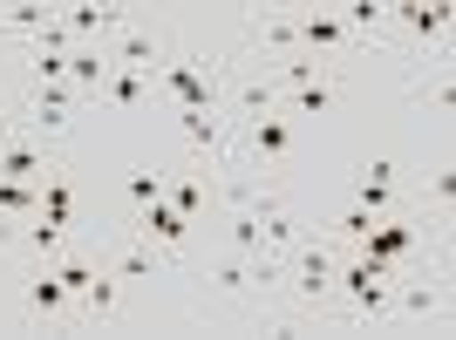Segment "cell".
<instances>
[{"label": "cell", "instance_id": "32", "mask_svg": "<svg viewBox=\"0 0 456 340\" xmlns=\"http://www.w3.org/2000/svg\"><path fill=\"white\" fill-rule=\"evenodd\" d=\"M402 306H409L416 320H429V313H436V286H409V293H402Z\"/></svg>", "mask_w": 456, "mask_h": 340}, {"label": "cell", "instance_id": "20", "mask_svg": "<svg viewBox=\"0 0 456 340\" xmlns=\"http://www.w3.org/2000/svg\"><path fill=\"white\" fill-rule=\"evenodd\" d=\"M402 20H409V35H443V28H450V7H443V0H429V7H402Z\"/></svg>", "mask_w": 456, "mask_h": 340}, {"label": "cell", "instance_id": "10", "mask_svg": "<svg viewBox=\"0 0 456 340\" xmlns=\"http://www.w3.org/2000/svg\"><path fill=\"white\" fill-rule=\"evenodd\" d=\"M69 116H76V89H69V82H41L35 123H41V130H69Z\"/></svg>", "mask_w": 456, "mask_h": 340}, {"label": "cell", "instance_id": "34", "mask_svg": "<svg viewBox=\"0 0 456 340\" xmlns=\"http://www.w3.org/2000/svg\"><path fill=\"white\" fill-rule=\"evenodd\" d=\"M429 190H436V205H456V170H436V177H429Z\"/></svg>", "mask_w": 456, "mask_h": 340}, {"label": "cell", "instance_id": "15", "mask_svg": "<svg viewBox=\"0 0 456 340\" xmlns=\"http://www.w3.org/2000/svg\"><path fill=\"white\" fill-rule=\"evenodd\" d=\"M69 300H76V293L55 279V265H48V272L28 286V306H35V313H48V320H55V313H69Z\"/></svg>", "mask_w": 456, "mask_h": 340}, {"label": "cell", "instance_id": "26", "mask_svg": "<svg viewBox=\"0 0 456 340\" xmlns=\"http://www.w3.org/2000/svg\"><path fill=\"white\" fill-rule=\"evenodd\" d=\"M232 246H239V259L266 252V246H259V218H252V211H239V218H232Z\"/></svg>", "mask_w": 456, "mask_h": 340}, {"label": "cell", "instance_id": "13", "mask_svg": "<svg viewBox=\"0 0 456 340\" xmlns=\"http://www.w3.org/2000/svg\"><path fill=\"white\" fill-rule=\"evenodd\" d=\"M388 184H395V157H375V164H368V177H362V190H354V205L362 211H388Z\"/></svg>", "mask_w": 456, "mask_h": 340}, {"label": "cell", "instance_id": "7", "mask_svg": "<svg viewBox=\"0 0 456 340\" xmlns=\"http://www.w3.org/2000/svg\"><path fill=\"white\" fill-rule=\"evenodd\" d=\"M252 150L266 157V164H286V157H293V123H286L280 109H273V116H252Z\"/></svg>", "mask_w": 456, "mask_h": 340}, {"label": "cell", "instance_id": "33", "mask_svg": "<svg viewBox=\"0 0 456 340\" xmlns=\"http://www.w3.org/2000/svg\"><path fill=\"white\" fill-rule=\"evenodd\" d=\"M368 225H375V211H362V205H354V211L341 218V239H354V246H362V231H368Z\"/></svg>", "mask_w": 456, "mask_h": 340}, {"label": "cell", "instance_id": "4", "mask_svg": "<svg viewBox=\"0 0 456 340\" xmlns=\"http://www.w3.org/2000/svg\"><path fill=\"white\" fill-rule=\"evenodd\" d=\"M55 20L69 28V41H95V35L130 28V7H95V0H82V7H55Z\"/></svg>", "mask_w": 456, "mask_h": 340}, {"label": "cell", "instance_id": "9", "mask_svg": "<svg viewBox=\"0 0 456 340\" xmlns=\"http://www.w3.org/2000/svg\"><path fill=\"white\" fill-rule=\"evenodd\" d=\"M110 48H69V89L76 95H89V89H102L110 82Z\"/></svg>", "mask_w": 456, "mask_h": 340}, {"label": "cell", "instance_id": "6", "mask_svg": "<svg viewBox=\"0 0 456 340\" xmlns=\"http://www.w3.org/2000/svg\"><path fill=\"white\" fill-rule=\"evenodd\" d=\"M143 231H151V246H164V252H184V239H191V218L171 205V198H151V205H143Z\"/></svg>", "mask_w": 456, "mask_h": 340}, {"label": "cell", "instance_id": "25", "mask_svg": "<svg viewBox=\"0 0 456 340\" xmlns=\"http://www.w3.org/2000/svg\"><path fill=\"white\" fill-rule=\"evenodd\" d=\"M116 279H157V252L151 246H130L116 259Z\"/></svg>", "mask_w": 456, "mask_h": 340}, {"label": "cell", "instance_id": "30", "mask_svg": "<svg viewBox=\"0 0 456 340\" xmlns=\"http://www.w3.org/2000/svg\"><path fill=\"white\" fill-rule=\"evenodd\" d=\"M82 300H89L95 313L110 320V313H116V279H110V272H102V279H89V293H82Z\"/></svg>", "mask_w": 456, "mask_h": 340}, {"label": "cell", "instance_id": "18", "mask_svg": "<svg viewBox=\"0 0 456 340\" xmlns=\"http://www.w3.org/2000/svg\"><path fill=\"white\" fill-rule=\"evenodd\" d=\"M259 41L293 55V48H300V20H293V14H259Z\"/></svg>", "mask_w": 456, "mask_h": 340}, {"label": "cell", "instance_id": "27", "mask_svg": "<svg viewBox=\"0 0 456 340\" xmlns=\"http://www.w3.org/2000/svg\"><path fill=\"white\" fill-rule=\"evenodd\" d=\"M55 279L69 286V293H89V279H95V265H89V259H55Z\"/></svg>", "mask_w": 456, "mask_h": 340}, {"label": "cell", "instance_id": "14", "mask_svg": "<svg viewBox=\"0 0 456 340\" xmlns=\"http://www.w3.org/2000/svg\"><path fill=\"white\" fill-rule=\"evenodd\" d=\"M300 48H347V28H341V14H306L300 20Z\"/></svg>", "mask_w": 456, "mask_h": 340}, {"label": "cell", "instance_id": "24", "mask_svg": "<svg viewBox=\"0 0 456 340\" xmlns=\"http://www.w3.org/2000/svg\"><path fill=\"white\" fill-rule=\"evenodd\" d=\"M381 20H388V7H375V0H347V7H341V28H347V35H354V28L368 35V28H381Z\"/></svg>", "mask_w": 456, "mask_h": 340}, {"label": "cell", "instance_id": "23", "mask_svg": "<svg viewBox=\"0 0 456 340\" xmlns=\"http://www.w3.org/2000/svg\"><path fill=\"white\" fill-rule=\"evenodd\" d=\"M327 102H334V82H327V76H314V82H300V89H293V109H300V116H321Z\"/></svg>", "mask_w": 456, "mask_h": 340}, {"label": "cell", "instance_id": "3", "mask_svg": "<svg viewBox=\"0 0 456 340\" xmlns=\"http://www.w3.org/2000/svg\"><path fill=\"white\" fill-rule=\"evenodd\" d=\"M157 76H164V89L177 95V109H218V82H211L198 61H164Z\"/></svg>", "mask_w": 456, "mask_h": 340}, {"label": "cell", "instance_id": "2", "mask_svg": "<svg viewBox=\"0 0 456 340\" xmlns=\"http://www.w3.org/2000/svg\"><path fill=\"white\" fill-rule=\"evenodd\" d=\"M334 272H341V259L327 246H314V239L293 246V293H300V300H327V293H334Z\"/></svg>", "mask_w": 456, "mask_h": 340}, {"label": "cell", "instance_id": "19", "mask_svg": "<svg viewBox=\"0 0 456 340\" xmlns=\"http://www.w3.org/2000/svg\"><path fill=\"white\" fill-rule=\"evenodd\" d=\"M211 286L218 293H246V286H259V272H252V259H218L211 265Z\"/></svg>", "mask_w": 456, "mask_h": 340}, {"label": "cell", "instance_id": "22", "mask_svg": "<svg viewBox=\"0 0 456 340\" xmlns=\"http://www.w3.org/2000/svg\"><path fill=\"white\" fill-rule=\"evenodd\" d=\"M123 190H130V205H151V198H164V170L136 164L130 177H123Z\"/></svg>", "mask_w": 456, "mask_h": 340}, {"label": "cell", "instance_id": "5", "mask_svg": "<svg viewBox=\"0 0 456 340\" xmlns=\"http://www.w3.org/2000/svg\"><path fill=\"white\" fill-rule=\"evenodd\" d=\"M110 61L116 69H136V76H143V69H164V41L151 35V28H116V48H110Z\"/></svg>", "mask_w": 456, "mask_h": 340}, {"label": "cell", "instance_id": "8", "mask_svg": "<svg viewBox=\"0 0 456 340\" xmlns=\"http://www.w3.org/2000/svg\"><path fill=\"white\" fill-rule=\"evenodd\" d=\"M48 150H35V143H0V177H14V184H41L48 177Z\"/></svg>", "mask_w": 456, "mask_h": 340}, {"label": "cell", "instance_id": "16", "mask_svg": "<svg viewBox=\"0 0 456 340\" xmlns=\"http://www.w3.org/2000/svg\"><path fill=\"white\" fill-rule=\"evenodd\" d=\"M35 211H41V190H35V184L0 177V218H35Z\"/></svg>", "mask_w": 456, "mask_h": 340}, {"label": "cell", "instance_id": "29", "mask_svg": "<svg viewBox=\"0 0 456 340\" xmlns=\"http://www.w3.org/2000/svg\"><path fill=\"white\" fill-rule=\"evenodd\" d=\"M164 198H171V205L184 211L191 225H198V205H205V190H198V184H164Z\"/></svg>", "mask_w": 456, "mask_h": 340}, {"label": "cell", "instance_id": "1", "mask_svg": "<svg viewBox=\"0 0 456 340\" xmlns=\"http://www.w3.org/2000/svg\"><path fill=\"white\" fill-rule=\"evenodd\" d=\"M388 279H395V265H381V259H354V265H341V272H334V286H341L362 313H388V300H395V293H388Z\"/></svg>", "mask_w": 456, "mask_h": 340}, {"label": "cell", "instance_id": "28", "mask_svg": "<svg viewBox=\"0 0 456 340\" xmlns=\"http://www.w3.org/2000/svg\"><path fill=\"white\" fill-rule=\"evenodd\" d=\"M20 246H28V252H61V231H55V225H41V218H28Z\"/></svg>", "mask_w": 456, "mask_h": 340}, {"label": "cell", "instance_id": "11", "mask_svg": "<svg viewBox=\"0 0 456 340\" xmlns=\"http://www.w3.org/2000/svg\"><path fill=\"white\" fill-rule=\"evenodd\" d=\"M177 130H184L198 150L225 157V123H218V109H177Z\"/></svg>", "mask_w": 456, "mask_h": 340}, {"label": "cell", "instance_id": "12", "mask_svg": "<svg viewBox=\"0 0 456 340\" xmlns=\"http://www.w3.org/2000/svg\"><path fill=\"white\" fill-rule=\"evenodd\" d=\"M41 225H55V231H69V218H76V190H69V177L61 170H48V190H41V211H35Z\"/></svg>", "mask_w": 456, "mask_h": 340}, {"label": "cell", "instance_id": "31", "mask_svg": "<svg viewBox=\"0 0 456 340\" xmlns=\"http://www.w3.org/2000/svg\"><path fill=\"white\" fill-rule=\"evenodd\" d=\"M28 69H35V82H69V55H35Z\"/></svg>", "mask_w": 456, "mask_h": 340}, {"label": "cell", "instance_id": "21", "mask_svg": "<svg viewBox=\"0 0 456 340\" xmlns=\"http://www.w3.org/2000/svg\"><path fill=\"white\" fill-rule=\"evenodd\" d=\"M102 89H110L116 109H136V102H143V76H136V69H110V82H102Z\"/></svg>", "mask_w": 456, "mask_h": 340}, {"label": "cell", "instance_id": "17", "mask_svg": "<svg viewBox=\"0 0 456 340\" xmlns=\"http://www.w3.org/2000/svg\"><path fill=\"white\" fill-rule=\"evenodd\" d=\"M239 109H246V123H252V116H273V109H280V89H273L266 76L239 82Z\"/></svg>", "mask_w": 456, "mask_h": 340}]
</instances>
